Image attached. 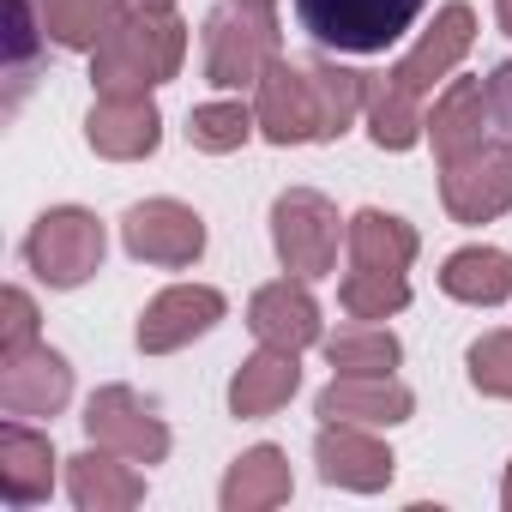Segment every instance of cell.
<instances>
[{
	"label": "cell",
	"mask_w": 512,
	"mask_h": 512,
	"mask_svg": "<svg viewBox=\"0 0 512 512\" xmlns=\"http://www.w3.org/2000/svg\"><path fill=\"white\" fill-rule=\"evenodd\" d=\"M85 434L91 446H109L133 464H163L169 458V428L151 416V404L133 386H103L85 404Z\"/></svg>",
	"instance_id": "8"
},
{
	"label": "cell",
	"mask_w": 512,
	"mask_h": 512,
	"mask_svg": "<svg viewBox=\"0 0 512 512\" xmlns=\"http://www.w3.org/2000/svg\"><path fill=\"white\" fill-rule=\"evenodd\" d=\"M67 494L79 512H127L145 500V476L133 458L109 452V446H91L67 464Z\"/></svg>",
	"instance_id": "17"
},
{
	"label": "cell",
	"mask_w": 512,
	"mask_h": 512,
	"mask_svg": "<svg viewBox=\"0 0 512 512\" xmlns=\"http://www.w3.org/2000/svg\"><path fill=\"white\" fill-rule=\"evenodd\" d=\"M278 61V13L272 0H223L205 19V79L217 91L260 85Z\"/></svg>",
	"instance_id": "2"
},
{
	"label": "cell",
	"mask_w": 512,
	"mask_h": 512,
	"mask_svg": "<svg viewBox=\"0 0 512 512\" xmlns=\"http://www.w3.org/2000/svg\"><path fill=\"white\" fill-rule=\"evenodd\" d=\"M314 464L332 488H356V494H380L398 476V458L356 422H326L314 440Z\"/></svg>",
	"instance_id": "14"
},
{
	"label": "cell",
	"mask_w": 512,
	"mask_h": 512,
	"mask_svg": "<svg viewBox=\"0 0 512 512\" xmlns=\"http://www.w3.org/2000/svg\"><path fill=\"white\" fill-rule=\"evenodd\" d=\"M326 362H332V374L380 380V374H392V368L404 362V344H398L386 326H374V320H350V326H338V332L326 338Z\"/></svg>",
	"instance_id": "25"
},
{
	"label": "cell",
	"mask_w": 512,
	"mask_h": 512,
	"mask_svg": "<svg viewBox=\"0 0 512 512\" xmlns=\"http://www.w3.org/2000/svg\"><path fill=\"white\" fill-rule=\"evenodd\" d=\"M103 247H109V235H103L97 211H85V205H55V211H43V217L31 223L25 260H31V272H37L49 290H79V284H91V278L103 272Z\"/></svg>",
	"instance_id": "4"
},
{
	"label": "cell",
	"mask_w": 512,
	"mask_h": 512,
	"mask_svg": "<svg viewBox=\"0 0 512 512\" xmlns=\"http://www.w3.org/2000/svg\"><path fill=\"white\" fill-rule=\"evenodd\" d=\"M181 61H187V25L169 7L115 13V25L91 49V85L115 97H145L151 85H169Z\"/></svg>",
	"instance_id": "1"
},
{
	"label": "cell",
	"mask_w": 512,
	"mask_h": 512,
	"mask_svg": "<svg viewBox=\"0 0 512 512\" xmlns=\"http://www.w3.org/2000/svg\"><path fill=\"white\" fill-rule=\"evenodd\" d=\"M121 13H151V7H175V0H115Z\"/></svg>",
	"instance_id": "33"
},
{
	"label": "cell",
	"mask_w": 512,
	"mask_h": 512,
	"mask_svg": "<svg viewBox=\"0 0 512 512\" xmlns=\"http://www.w3.org/2000/svg\"><path fill=\"white\" fill-rule=\"evenodd\" d=\"M350 235V223H338V205L314 187H290L272 205V247L290 278H332L338 272V241Z\"/></svg>",
	"instance_id": "5"
},
{
	"label": "cell",
	"mask_w": 512,
	"mask_h": 512,
	"mask_svg": "<svg viewBox=\"0 0 512 512\" xmlns=\"http://www.w3.org/2000/svg\"><path fill=\"white\" fill-rule=\"evenodd\" d=\"M85 139H91V151L109 157V163H139V157L157 151V139H163V115H157L151 97H115V91H97V103H91V115H85Z\"/></svg>",
	"instance_id": "13"
},
{
	"label": "cell",
	"mask_w": 512,
	"mask_h": 512,
	"mask_svg": "<svg viewBox=\"0 0 512 512\" xmlns=\"http://www.w3.org/2000/svg\"><path fill=\"white\" fill-rule=\"evenodd\" d=\"M247 326H253V338H260V344L296 350V356H302L308 344H326V332H320V302H314L308 278H278V284H266V290H253Z\"/></svg>",
	"instance_id": "12"
},
{
	"label": "cell",
	"mask_w": 512,
	"mask_h": 512,
	"mask_svg": "<svg viewBox=\"0 0 512 512\" xmlns=\"http://www.w3.org/2000/svg\"><path fill=\"white\" fill-rule=\"evenodd\" d=\"M314 79V103H320V139H338L356 127V115L368 109V73H350L338 61H308Z\"/></svg>",
	"instance_id": "26"
},
{
	"label": "cell",
	"mask_w": 512,
	"mask_h": 512,
	"mask_svg": "<svg viewBox=\"0 0 512 512\" xmlns=\"http://www.w3.org/2000/svg\"><path fill=\"white\" fill-rule=\"evenodd\" d=\"M296 494V476H290V458L278 446H247L229 476H223V512H272Z\"/></svg>",
	"instance_id": "20"
},
{
	"label": "cell",
	"mask_w": 512,
	"mask_h": 512,
	"mask_svg": "<svg viewBox=\"0 0 512 512\" xmlns=\"http://www.w3.org/2000/svg\"><path fill=\"white\" fill-rule=\"evenodd\" d=\"M253 133H260V115L241 109V103H199V109L187 115V139H193V151H211V157L241 151Z\"/></svg>",
	"instance_id": "28"
},
{
	"label": "cell",
	"mask_w": 512,
	"mask_h": 512,
	"mask_svg": "<svg viewBox=\"0 0 512 512\" xmlns=\"http://www.w3.org/2000/svg\"><path fill=\"white\" fill-rule=\"evenodd\" d=\"M440 199L452 211V223H494L512 211V145L506 139H482L458 157L440 163Z\"/></svg>",
	"instance_id": "6"
},
{
	"label": "cell",
	"mask_w": 512,
	"mask_h": 512,
	"mask_svg": "<svg viewBox=\"0 0 512 512\" xmlns=\"http://www.w3.org/2000/svg\"><path fill=\"white\" fill-rule=\"evenodd\" d=\"M49 488H55V446H49V434L25 428L13 416L0 428V494L13 506H37V500H49Z\"/></svg>",
	"instance_id": "19"
},
{
	"label": "cell",
	"mask_w": 512,
	"mask_h": 512,
	"mask_svg": "<svg viewBox=\"0 0 512 512\" xmlns=\"http://www.w3.org/2000/svg\"><path fill=\"white\" fill-rule=\"evenodd\" d=\"M229 314V302H223V290H211V284H175V290H163V296H151L145 302V314H139V350L145 356H169V350H181V344H193V338H205L217 320Z\"/></svg>",
	"instance_id": "9"
},
{
	"label": "cell",
	"mask_w": 512,
	"mask_h": 512,
	"mask_svg": "<svg viewBox=\"0 0 512 512\" xmlns=\"http://www.w3.org/2000/svg\"><path fill=\"white\" fill-rule=\"evenodd\" d=\"M115 0H37L43 37H55L61 49H97L103 31L115 25Z\"/></svg>",
	"instance_id": "27"
},
{
	"label": "cell",
	"mask_w": 512,
	"mask_h": 512,
	"mask_svg": "<svg viewBox=\"0 0 512 512\" xmlns=\"http://www.w3.org/2000/svg\"><path fill=\"white\" fill-rule=\"evenodd\" d=\"M488 127H494V115H488V85H482V79H452V85L440 91L434 115H428L434 157L446 163V157H458V151L482 145V139H488Z\"/></svg>",
	"instance_id": "21"
},
{
	"label": "cell",
	"mask_w": 512,
	"mask_h": 512,
	"mask_svg": "<svg viewBox=\"0 0 512 512\" xmlns=\"http://www.w3.org/2000/svg\"><path fill=\"white\" fill-rule=\"evenodd\" d=\"M494 19H500V31L512 37V0H494Z\"/></svg>",
	"instance_id": "34"
},
{
	"label": "cell",
	"mask_w": 512,
	"mask_h": 512,
	"mask_svg": "<svg viewBox=\"0 0 512 512\" xmlns=\"http://www.w3.org/2000/svg\"><path fill=\"white\" fill-rule=\"evenodd\" d=\"M73 398V368L49 344H25L0 356V410L7 416H55Z\"/></svg>",
	"instance_id": "11"
},
{
	"label": "cell",
	"mask_w": 512,
	"mask_h": 512,
	"mask_svg": "<svg viewBox=\"0 0 512 512\" xmlns=\"http://www.w3.org/2000/svg\"><path fill=\"white\" fill-rule=\"evenodd\" d=\"M470 43H476V13L464 7V0H446V7L434 13V25L422 31V43L392 67V79H398L404 91L428 97V91H434V79H446V73L470 55Z\"/></svg>",
	"instance_id": "15"
},
{
	"label": "cell",
	"mask_w": 512,
	"mask_h": 512,
	"mask_svg": "<svg viewBox=\"0 0 512 512\" xmlns=\"http://www.w3.org/2000/svg\"><path fill=\"white\" fill-rule=\"evenodd\" d=\"M296 386H302V362H296V350H260V356H247L241 368H235V380H229V410L241 416V422H260V416H278L290 398H296Z\"/></svg>",
	"instance_id": "18"
},
{
	"label": "cell",
	"mask_w": 512,
	"mask_h": 512,
	"mask_svg": "<svg viewBox=\"0 0 512 512\" xmlns=\"http://www.w3.org/2000/svg\"><path fill=\"white\" fill-rule=\"evenodd\" d=\"M253 91H260V97H253V115H260V133L272 145H308V139H320V103H314L308 67H296V61L278 55Z\"/></svg>",
	"instance_id": "10"
},
{
	"label": "cell",
	"mask_w": 512,
	"mask_h": 512,
	"mask_svg": "<svg viewBox=\"0 0 512 512\" xmlns=\"http://www.w3.org/2000/svg\"><path fill=\"white\" fill-rule=\"evenodd\" d=\"M488 115H494V133L512 139V61H500L488 73Z\"/></svg>",
	"instance_id": "32"
},
{
	"label": "cell",
	"mask_w": 512,
	"mask_h": 512,
	"mask_svg": "<svg viewBox=\"0 0 512 512\" xmlns=\"http://www.w3.org/2000/svg\"><path fill=\"white\" fill-rule=\"evenodd\" d=\"M0 356H13V350H25V344H37V302L25 296V290H7L0 296Z\"/></svg>",
	"instance_id": "31"
},
{
	"label": "cell",
	"mask_w": 512,
	"mask_h": 512,
	"mask_svg": "<svg viewBox=\"0 0 512 512\" xmlns=\"http://www.w3.org/2000/svg\"><path fill=\"white\" fill-rule=\"evenodd\" d=\"M121 241H127L133 260L181 272L205 253V217L193 205H181V199H139L121 217Z\"/></svg>",
	"instance_id": "7"
},
{
	"label": "cell",
	"mask_w": 512,
	"mask_h": 512,
	"mask_svg": "<svg viewBox=\"0 0 512 512\" xmlns=\"http://www.w3.org/2000/svg\"><path fill=\"white\" fill-rule=\"evenodd\" d=\"M410 410H416V398H410V386L392 380V374H380V380H350V374H338V380L320 392V404H314L320 422H356V428H398V422H410Z\"/></svg>",
	"instance_id": "16"
},
{
	"label": "cell",
	"mask_w": 512,
	"mask_h": 512,
	"mask_svg": "<svg viewBox=\"0 0 512 512\" xmlns=\"http://www.w3.org/2000/svg\"><path fill=\"white\" fill-rule=\"evenodd\" d=\"M428 0H296V19L320 49L338 55H386Z\"/></svg>",
	"instance_id": "3"
},
{
	"label": "cell",
	"mask_w": 512,
	"mask_h": 512,
	"mask_svg": "<svg viewBox=\"0 0 512 512\" xmlns=\"http://www.w3.org/2000/svg\"><path fill=\"white\" fill-rule=\"evenodd\" d=\"M368 133L380 151H410L428 139V115H422V97L404 91L392 73L386 79H368Z\"/></svg>",
	"instance_id": "24"
},
{
	"label": "cell",
	"mask_w": 512,
	"mask_h": 512,
	"mask_svg": "<svg viewBox=\"0 0 512 512\" xmlns=\"http://www.w3.org/2000/svg\"><path fill=\"white\" fill-rule=\"evenodd\" d=\"M338 302H344L350 320H392V314L410 308V284H404L398 272H362V266H356V272L338 284Z\"/></svg>",
	"instance_id": "29"
},
{
	"label": "cell",
	"mask_w": 512,
	"mask_h": 512,
	"mask_svg": "<svg viewBox=\"0 0 512 512\" xmlns=\"http://www.w3.org/2000/svg\"><path fill=\"white\" fill-rule=\"evenodd\" d=\"M344 247H350V266H362V272H398V278H404L422 241H416V229H410L404 217H392V211L368 205V211H356V217H350Z\"/></svg>",
	"instance_id": "22"
},
{
	"label": "cell",
	"mask_w": 512,
	"mask_h": 512,
	"mask_svg": "<svg viewBox=\"0 0 512 512\" xmlns=\"http://www.w3.org/2000/svg\"><path fill=\"white\" fill-rule=\"evenodd\" d=\"M500 506L512 512V464H506V482H500Z\"/></svg>",
	"instance_id": "35"
},
{
	"label": "cell",
	"mask_w": 512,
	"mask_h": 512,
	"mask_svg": "<svg viewBox=\"0 0 512 512\" xmlns=\"http://www.w3.org/2000/svg\"><path fill=\"white\" fill-rule=\"evenodd\" d=\"M440 290L470 308H500L512 296V253L506 247H458L440 266Z\"/></svg>",
	"instance_id": "23"
},
{
	"label": "cell",
	"mask_w": 512,
	"mask_h": 512,
	"mask_svg": "<svg viewBox=\"0 0 512 512\" xmlns=\"http://www.w3.org/2000/svg\"><path fill=\"white\" fill-rule=\"evenodd\" d=\"M470 368V386L488 392V398H512V332H482L464 356Z\"/></svg>",
	"instance_id": "30"
}]
</instances>
